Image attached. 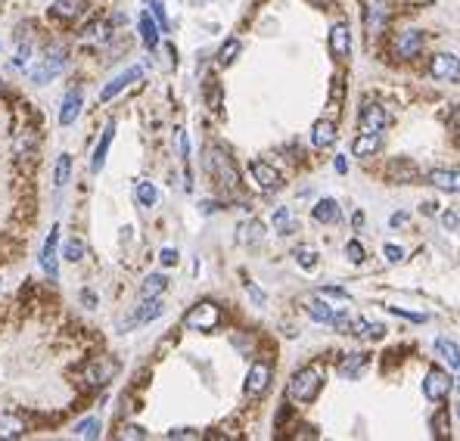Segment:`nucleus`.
<instances>
[{
    "label": "nucleus",
    "instance_id": "1",
    "mask_svg": "<svg viewBox=\"0 0 460 441\" xmlns=\"http://www.w3.org/2000/svg\"><path fill=\"white\" fill-rule=\"evenodd\" d=\"M320 385H323V373L317 366H302V370L292 373L289 385H286V395L298 404H311L317 398V391H320Z\"/></svg>",
    "mask_w": 460,
    "mask_h": 441
},
{
    "label": "nucleus",
    "instance_id": "2",
    "mask_svg": "<svg viewBox=\"0 0 460 441\" xmlns=\"http://www.w3.org/2000/svg\"><path fill=\"white\" fill-rule=\"evenodd\" d=\"M205 168H209L211 177L221 186H227V190H236V186H240V171H236L233 159H230L221 146H205Z\"/></svg>",
    "mask_w": 460,
    "mask_h": 441
},
{
    "label": "nucleus",
    "instance_id": "3",
    "mask_svg": "<svg viewBox=\"0 0 460 441\" xmlns=\"http://www.w3.org/2000/svg\"><path fill=\"white\" fill-rule=\"evenodd\" d=\"M218 323H221V308H218L215 302H199L184 314V326L196 329V333H209Z\"/></svg>",
    "mask_w": 460,
    "mask_h": 441
},
{
    "label": "nucleus",
    "instance_id": "4",
    "mask_svg": "<svg viewBox=\"0 0 460 441\" xmlns=\"http://www.w3.org/2000/svg\"><path fill=\"white\" fill-rule=\"evenodd\" d=\"M62 68H66V50L53 47V50H47V56L41 59V66H31L28 68V78L35 81V84H47V81L56 78Z\"/></svg>",
    "mask_w": 460,
    "mask_h": 441
},
{
    "label": "nucleus",
    "instance_id": "5",
    "mask_svg": "<svg viewBox=\"0 0 460 441\" xmlns=\"http://www.w3.org/2000/svg\"><path fill=\"white\" fill-rule=\"evenodd\" d=\"M115 360L109 357H99V360H90V364L84 366V373H81V382L87 385V389H103L106 382H112V376H115Z\"/></svg>",
    "mask_w": 460,
    "mask_h": 441
},
{
    "label": "nucleus",
    "instance_id": "6",
    "mask_svg": "<svg viewBox=\"0 0 460 441\" xmlns=\"http://www.w3.org/2000/svg\"><path fill=\"white\" fill-rule=\"evenodd\" d=\"M358 124H361V130H367V134H383V130L389 128V112H385L379 103H367L358 115Z\"/></svg>",
    "mask_w": 460,
    "mask_h": 441
},
{
    "label": "nucleus",
    "instance_id": "7",
    "mask_svg": "<svg viewBox=\"0 0 460 441\" xmlns=\"http://www.w3.org/2000/svg\"><path fill=\"white\" fill-rule=\"evenodd\" d=\"M454 389V379L448 376L445 370H429L426 373V382H423V395L429 398V401H445L448 398V391Z\"/></svg>",
    "mask_w": 460,
    "mask_h": 441
},
{
    "label": "nucleus",
    "instance_id": "8",
    "mask_svg": "<svg viewBox=\"0 0 460 441\" xmlns=\"http://www.w3.org/2000/svg\"><path fill=\"white\" fill-rule=\"evenodd\" d=\"M274 379V370L271 364H265V360H255L252 366H249L246 373V395H261V391H267V385H271Z\"/></svg>",
    "mask_w": 460,
    "mask_h": 441
},
{
    "label": "nucleus",
    "instance_id": "9",
    "mask_svg": "<svg viewBox=\"0 0 460 441\" xmlns=\"http://www.w3.org/2000/svg\"><path fill=\"white\" fill-rule=\"evenodd\" d=\"M429 75L439 81H457L460 78V59L454 53H435L429 62Z\"/></svg>",
    "mask_w": 460,
    "mask_h": 441
},
{
    "label": "nucleus",
    "instance_id": "10",
    "mask_svg": "<svg viewBox=\"0 0 460 441\" xmlns=\"http://www.w3.org/2000/svg\"><path fill=\"white\" fill-rule=\"evenodd\" d=\"M249 174H252V180L258 184V190H265V193H277L280 186H283L277 168L267 165V161H252V165H249Z\"/></svg>",
    "mask_w": 460,
    "mask_h": 441
},
{
    "label": "nucleus",
    "instance_id": "11",
    "mask_svg": "<svg viewBox=\"0 0 460 441\" xmlns=\"http://www.w3.org/2000/svg\"><path fill=\"white\" fill-rule=\"evenodd\" d=\"M367 31L370 35H379V31L389 25V0H367Z\"/></svg>",
    "mask_w": 460,
    "mask_h": 441
},
{
    "label": "nucleus",
    "instance_id": "12",
    "mask_svg": "<svg viewBox=\"0 0 460 441\" xmlns=\"http://www.w3.org/2000/svg\"><path fill=\"white\" fill-rule=\"evenodd\" d=\"M329 50H333L336 59H348L352 56V31L345 22H336L329 28Z\"/></svg>",
    "mask_w": 460,
    "mask_h": 441
},
{
    "label": "nucleus",
    "instance_id": "13",
    "mask_svg": "<svg viewBox=\"0 0 460 441\" xmlns=\"http://www.w3.org/2000/svg\"><path fill=\"white\" fill-rule=\"evenodd\" d=\"M140 78H143V68H140V66H131V68H128V72H124V75H118V78H112L109 84L103 87V93H99V103H109L112 97H118V93H122L124 87H128V84H134V81H140Z\"/></svg>",
    "mask_w": 460,
    "mask_h": 441
},
{
    "label": "nucleus",
    "instance_id": "14",
    "mask_svg": "<svg viewBox=\"0 0 460 441\" xmlns=\"http://www.w3.org/2000/svg\"><path fill=\"white\" fill-rule=\"evenodd\" d=\"M56 242H59V224H53L50 227V236H47V242H44V252H41V267L50 273V277L56 280V264H59V252H56Z\"/></svg>",
    "mask_w": 460,
    "mask_h": 441
},
{
    "label": "nucleus",
    "instance_id": "15",
    "mask_svg": "<svg viewBox=\"0 0 460 441\" xmlns=\"http://www.w3.org/2000/svg\"><path fill=\"white\" fill-rule=\"evenodd\" d=\"M423 50V35L420 31H401L395 41V56L398 59H414Z\"/></svg>",
    "mask_w": 460,
    "mask_h": 441
},
{
    "label": "nucleus",
    "instance_id": "16",
    "mask_svg": "<svg viewBox=\"0 0 460 441\" xmlns=\"http://www.w3.org/2000/svg\"><path fill=\"white\" fill-rule=\"evenodd\" d=\"M311 143H314L317 149H327L336 143V124L329 121V118H317L314 124H311Z\"/></svg>",
    "mask_w": 460,
    "mask_h": 441
},
{
    "label": "nucleus",
    "instance_id": "17",
    "mask_svg": "<svg viewBox=\"0 0 460 441\" xmlns=\"http://www.w3.org/2000/svg\"><path fill=\"white\" fill-rule=\"evenodd\" d=\"M429 184L439 186V190H445V193H460V171L435 168V171H429Z\"/></svg>",
    "mask_w": 460,
    "mask_h": 441
},
{
    "label": "nucleus",
    "instance_id": "18",
    "mask_svg": "<svg viewBox=\"0 0 460 441\" xmlns=\"http://www.w3.org/2000/svg\"><path fill=\"white\" fill-rule=\"evenodd\" d=\"M265 239V224L261 221H242L240 227H236V242L240 246H258V242Z\"/></svg>",
    "mask_w": 460,
    "mask_h": 441
},
{
    "label": "nucleus",
    "instance_id": "19",
    "mask_svg": "<svg viewBox=\"0 0 460 441\" xmlns=\"http://www.w3.org/2000/svg\"><path fill=\"white\" fill-rule=\"evenodd\" d=\"M379 149H383V134H361L358 140L352 143V153L358 155V159H370V155H376Z\"/></svg>",
    "mask_w": 460,
    "mask_h": 441
},
{
    "label": "nucleus",
    "instance_id": "20",
    "mask_svg": "<svg viewBox=\"0 0 460 441\" xmlns=\"http://www.w3.org/2000/svg\"><path fill=\"white\" fill-rule=\"evenodd\" d=\"M112 140H115V121H109L103 128V137H99V143H97V149H93V171H103V165H106V155H109V146H112Z\"/></svg>",
    "mask_w": 460,
    "mask_h": 441
},
{
    "label": "nucleus",
    "instance_id": "21",
    "mask_svg": "<svg viewBox=\"0 0 460 441\" xmlns=\"http://www.w3.org/2000/svg\"><path fill=\"white\" fill-rule=\"evenodd\" d=\"M311 217H314L317 224H339V217H342L339 202H336V199H320V202L311 208Z\"/></svg>",
    "mask_w": 460,
    "mask_h": 441
},
{
    "label": "nucleus",
    "instance_id": "22",
    "mask_svg": "<svg viewBox=\"0 0 460 441\" xmlns=\"http://www.w3.org/2000/svg\"><path fill=\"white\" fill-rule=\"evenodd\" d=\"M53 12L66 22H75L87 12V0H53Z\"/></svg>",
    "mask_w": 460,
    "mask_h": 441
},
{
    "label": "nucleus",
    "instance_id": "23",
    "mask_svg": "<svg viewBox=\"0 0 460 441\" xmlns=\"http://www.w3.org/2000/svg\"><path fill=\"white\" fill-rule=\"evenodd\" d=\"M81 103H84V93L81 90H68V97L62 99V109H59V124H72L81 112Z\"/></svg>",
    "mask_w": 460,
    "mask_h": 441
},
{
    "label": "nucleus",
    "instance_id": "24",
    "mask_svg": "<svg viewBox=\"0 0 460 441\" xmlns=\"http://www.w3.org/2000/svg\"><path fill=\"white\" fill-rule=\"evenodd\" d=\"M162 314H165L162 298H143L140 308H137V314H134V323H149V320H155V317H162Z\"/></svg>",
    "mask_w": 460,
    "mask_h": 441
},
{
    "label": "nucleus",
    "instance_id": "25",
    "mask_svg": "<svg viewBox=\"0 0 460 441\" xmlns=\"http://www.w3.org/2000/svg\"><path fill=\"white\" fill-rule=\"evenodd\" d=\"M25 420L16 413H0V438H22Z\"/></svg>",
    "mask_w": 460,
    "mask_h": 441
},
{
    "label": "nucleus",
    "instance_id": "26",
    "mask_svg": "<svg viewBox=\"0 0 460 441\" xmlns=\"http://www.w3.org/2000/svg\"><path fill=\"white\" fill-rule=\"evenodd\" d=\"M308 317L311 320H317V323H333V317H336V308H329L327 302H323L320 295H314V298H308Z\"/></svg>",
    "mask_w": 460,
    "mask_h": 441
},
{
    "label": "nucleus",
    "instance_id": "27",
    "mask_svg": "<svg viewBox=\"0 0 460 441\" xmlns=\"http://www.w3.org/2000/svg\"><path fill=\"white\" fill-rule=\"evenodd\" d=\"M435 354H439L448 366L460 370V345H454L451 339H435Z\"/></svg>",
    "mask_w": 460,
    "mask_h": 441
},
{
    "label": "nucleus",
    "instance_id": "28",
    "mask_svg": "<svg viewBox=\"0 0 460 441\" xmlns=\"http://www.w3.org/2000/svg\"><path fill=\"white\" fill-rule=\"evenodd\" d=\"M165 289H168V280L162 273H149L140 286V298H159Z\"/></svg>",
    "mask_w": 460,
    "mask_h": 441
},
{
    "label": "nucleus",
    "instance_id": "29",
    "mask_svg": "<svg viewBox=\"0 0 460 441\" xmlns=\"http://www.w3.org/2000/svg\"><path fill=\"white\" fill-rule=\"evenodd\" d=\"M274 230H277L280 236L296 233V215H292V208H277V211H274Z\"/></svg>",
    "mask_w": 460,
    "mask_h": 441
},
{
    "label": "nucleus",
    "instance_id": "30",
    "mask_svg": "<svg viewBox=\"0 0 460 441\" xmlns=\"http://www.w3.org/2000/svg\"><path fill=\"white\" fill-rule=\"evenodd\" d=\"M99 432H103V422H99V416H87V420H81L78 426H75V438H99Z\"/></svg>",
    "mask_w": 460,
    "mask_h": 441
},
{
    "label": "nucleus",
    "instance_id": "31",
    "mask_svg": "<svg viewBox=\"0 0 460 441\" xmlns=\"http://www.w3.org/2000/svg\"><path fill=\"white\" fill-rule=\"evenodd\" d=\"M140 37H143V43H146L149 50L159 47V25L149 19V12H143V16H140Z\"/></svg>",
    "mask_w": 460,
    "mask_h": 441
},
{
    "label": "nucleus",
    "instance_id": "32",
    "mask_svg": "<svg viewBox=\"0 0 460 441\" xmlns=\"http://www.w3.org/2000/svg\"><path fill=\"white\" fill-rule=\"evenodd\" d=\"M68 174H72V155L62 153L59 159H56V168H53V184H56V190H62V186L68 184Z\"/></svg>",
    "mask_w": 460,
    "mask_h": 441
},
{
    "label": "nucleus",
    "instance_id": "33",
    "mask_svg": "<svg viewBox=\"0 0 460 441\" xmlns=\"http://www.w3.org/2000/svg\"><path fill=\"white\" fill-rule=\"evenodd\" d=\"M364 364H367V354H348V357H345V364L339 366V376H345V379H354V376H361V370H364Z\"/></svg>",
    "mask_w": 460,
    "mask_h": 441
},
{
    "label": "nucleus",
    "instance_id": "34",
    "mask_svg": "<svg viewBox=\"0 0 460 441\" xmlns=\"http://www.w3.org/2000/svg\"><path fill=\"white\" fill-rule=\"evenodd\" d=\"M155 199H159V190H155V184H149V180H140V184H137V202H140L143 208H153Z\"/></svg>",
    "mask_w": 460,
    "mask_h": 441
},
{
    "label": "nucleus",
    "instance_id": "35",
    "mask_svg": "<svg viewBox=\"0 0 460 441\" xmlns=\"http://www.w3.org/2000/svg\"><path fill=\"white\" fill-rule=\"evenodd\" d=\"M352 335H364V339H383L385 335V326L383 323H367V320H358L352 329Z\"/></svg>",
    "mask_w": 460,
    "mask_h": 441
},
{
    "label": "nucleus",
    "instance_id": "36",
    "mask_svg": "<svg viewBox=\"0 0 460 441\" xmlns=\"http://www.w3.org/2000/svg\"><path fill=\"white\" fill-rule=\"evenodd\" d=\"M296 261H298L302 271H314V267H317V252L311 246H298L296 248Z\"/></svg>",
    "mask_w": 460,
    "mask_h": 441
},
{
    "label": "nucleus",
    "instance_id": "37",
    "mask_svg": "<svg viewBox=\"0 0 460 441\" xmlns=\"http://www.w3.org/2000/svg\"><path fill=\"white\" fill-rule=\"evenodd\" d=\"M236 53H240V41H236V37H230V41L224 43L221 50H218V66H230V62L236 59Z\"/></svg>",
    "mask_w": 460,
    "mask_h": 441
},
{
    "label": "nucleus",
    "instance_id": "38",
    "mask_svg": "<svg viewBox=\"0 0 460 441\" xmlns=\"http://www.w3.org/2000/svg\"><path fill=\"white\" fill-rule=\"evenodd\" d=\"M205 103H209V109L221 112V87H218V81H209V84H205Z\"/></svg>",
    "mask_w": 460,
    "mask_h": 441
},
{
    "label": "nucleus",
    "instance_id": "39",
    "mask_svg": "<svg viewBox=\"0 0 460 441\" xmlns=\"http://www.w3.org/2000/svg\"><path fill=\"white\" fill-rule=\"evenodd\" d=\"M441 227L451 230V233H460V208H448L441 215Z\"/></svg>",
    "mask_w": 460,
    "mask_h": 441
},
{
    "label": "nucleus",
    "instance_id": "40",
    "mask_svg": "<svg viewBox=\"0 0 460 441\" xmlns=\"http://www.w3.org/2000/svg\"><path fill=\"white\" fill-rule=\"evenodd\" d=\"M84 37H87V41H106V37H109V25H106V22H93V25H87Z\"/></svg>",
    "mask_w": 460,
    "mask_h": 441
},
{
    "label": "nucleus",
    "instance_id": "41",
    "mask_svg": "<svg viewBox=\"0 0 460 441\" xmlns=\"http://www.w3.org/2000/svg\"><path fill=\"white\" fill-rule=\"evenodd\" d=\"M81 255H84V246H81L78 239H68L66 248H62V258L72 261V264H75V261H81Z\"/></svg>",
    "mask_w": 460,
    "mask_h": 441
},
{
    "label": "nucleus",
    "instance_id": "42",
    "mask_svg": "<svg viewBox=\"0 0 460 441\" xmlns=\"http://www.w3.org/2000/svg\"><path fill=\"white\" fill-rule=\"evenodd\" d=\"M345 255H348L352 264H361V261H364V246H361L358 239H348L345 242Z\"/></svg>",
    "mask_w": 460,
    "mask_h": 441
},
{
    "label": "nucleus",
    "instance_id": "43",
    "mask_svg": "<svg viewBox=\"0 0 460 441\" xmlns=\"http://www.w3.org/2000/svg\"><path fill=\"white\" fill-rule=\"evenodd\" d=\"M317 295H320V298H333V302H348V292L345 289H336V286H323Z\"/></svg>",
    "mask_w": 460,
    "mask_h": 441
},
{
    "label": "nucleus",
    "instance_id": "44",
    "mask_svg": "<svg viewBox=\"0 0 460 441\" xmlns=\"http://www.w3.org/2000/svg\"><path fill=\"white\" fill-rule=\"evenodd\" d=\"M383 255H385V261H389V264H398V261L404 258V248L395 246V242H389V246L383 248Z\"/></svg>",
    "mask_w": 460,
    "mask_h": 441
},
{
    "label": "nucleus",
    "instance_id": "45",
    "mask_svg": "<svg viewBox=\"0 0 460 441\" xmlns=\"http://www.w3.org/2000/svg\"><path fill=\"white\" fill-rule=\"evenodd\" d=\"M153 12H155V22H159V28L168 31V16H165V6H162V0H153Z\"/></svg>",
    "mask_w": 460,
    "mask_h": 441
},
{
    "label": "nucleus",
    "instance_id": "46",
    "mask_svg": "<svg viewBox=\"0 0 460 441\" xmlns=\"http://www.w3.org/2000/svg\"><path fill=\"white\" fill-rule=\"evenodd\" d=\"M395 317H404V320H414V323H426V314H410V311L404 308H389Z\"/></svg>",
    "mask_w": 460,
    "mask_h": 441
},
{
    "label": "nucleus",
    "instance_id": "47",
    "mask_svg": "<svg viewBox=\"0 0 460 441\" xmlns=\"http://www.w3.org/2000/svg\"><path fill=\"white\" fill-rule=\"evenodd\" d=\"M178 149H180V159H190V140H186L184 130H178Z\"/></svg>",
    "mask_w": 460,
    "mask_h": 441
},
{
    "label": "nucleus",
    "instance_id": "48",
    "mask_svg": "<svg viewBox=\"0 0 460 441\" xmlns=\"http://www.w3.org/2000/svg\"><path fill=\"white\" fill-rule=\"evenodd\" d=\"M159 261H162L165 267H174V264H178V252H174V248H162Z\"/></svg>",
    "mask_w": 460,
    "mask_h": 441
},
{
    "label": "nucleus",
    "instance_id": "49",
    "mask_svg": "<svg viewBox=\"0 0 460 441\" xmlns=\"http://www.w3.org/2000/svg\"><path fill=\"white\" fill-rule=\"evenodd\" d=\"M168 438H199V432L196 429H171Z\"/></svg>",
    "mask_w": 460,
    "mask_h": 441
},
{
    "label": "nucleus",
    "instance_id": "50",
    "mask_svg": "<svg viewBox=\"0 0 460 441\" xmlns=\"http://www.w3.org/2000/svg\"><path fill=\"white\" fill-rule=\"evenodd\" d=\"M122 438H146V432H143L140 426H124L122 429Z\"/></svg>",
    "mask_w": 460,
    "mask_h": 441
},
{
    "label": "nucleus",
    "instance_id": "51",
    "mask_svg": "<svg viewBox=\"0 0 460 441\" xmlns=\"http://www.w3.org/2000/svg\"><path fill=\"white\" fill-rule=\"evenodd\" d=\"M81 304H84V308H97V295H93L90 289H81Z\"/></svg>",
    "mask_w": 460,
    "mask_h": 441
},
{
    "label": "nucleus",
    "instance_id": "52",
    "mask_svg": "<svg viewBox=\"0 0 460 441\" xmlns=\"http://www.w3.org/2000/svg\"><path fill=\"white\" fill-rule=\"evenodd\" d=\"M432 429H439L435 435H448V420H445V413L435 416V420H432Z\"/></svg>",
    "mask_w": 460,
    "mask_h": 441
},
{
    "label": "nucleus",
    "instance_id": "53",
    "mask_svg": "<svg viewBox=\"0 0 460 441\" xmlns=\"http://www.w3.org/2000/svg\"><path fill=\"white\" fill-rule=\"evenodd\" d=\"M246 289H249V295L255 298V304H265V292H258L252 283H246Z\"/></svg>",
    "mask_w": 460,
    "mask_h": 441
},
{
    "label": "nucleus",
    "instance_id": "54",
    "mask_svg": "<svg viewBox=\"0 0 460 441\" xmlns=\"http://www.w3.org/2000/svg\"><path fill=\"white\" fill-rule=\"evenodd\" d=\"M408 217H410V211H398V215H392V227H401Z\"/></svg>",
    "mask_w": 460,
    "mask_h": 441
},
{
    "label": "nucleus",
    "instance_id": "55",
    "mask_svg": "<svg viewBox=\"0 0 460 441\" xmlns=\"http://www.w3.org/2000/svg\"><path fill=\"white\" fill-rule=\"evenodd\" d=\"M333 165H336V171H339V174H345V171H348L345 155H336V161H333Z\"/></svg>",
    "mask_w": 460,
    "mask_h": 441
},
{
    "label": "nucleus",
    "instance_id": "56",
    "mask_svg": "<svg viewBox=\"0 0 460 441\" xmlns=\"http://www.w3.org/2000/svg\"><path fill=\"white\" fill-rule=\"evenodd\" d=\"M435 208H439L435 202H423V205H420V211H423V215H435Z\"/></svg>",
    "mask_w": 460,
    "mask_h": 441
},
{
    "label": "nucleus",
    "instance_id": "57",
    "mask_svg": "<svg viewBox=\"0 0 460 441\" xmlns=\"http://www.w3.org/2000/svg\"><path fill=\"white\" fill-rule=\"evenodd\" d=\"M352 221H354V227H364V211H354V217H352Z\"/></svg>",
    "mask_w": 460,
    "mask_h": 441
},
{
    "label": "nucleus",
    "instance_id": "58",
    "mask_svg": "<svg viewBox=\"0 0 460 441\" xmlns=\"http://www.w3.org/2000/svg\"><path fill=\"white\" fill-rule=\"evenodd\" d=\"M311 3H314V6H320V10H327V6H333L336 0H311Z\"/></svg>",
    "mask_w": 460,
    "mask_h": 441
},
{
    "label": "nucleus",
    "instance_id": "59",
    "mask_svg": "<svg viewBox=\"0 0 460 441\" xmlns=\"http://www.w3.org/2000/svg\"><path fill=\"white\" fill-rule=\"evenodd\" d=\"M202 211H205V215H211V211H218V202H202Z\"/></svg>",
    "mask_w": 460,
    "mask_h": 441
},
{
    "label": "nucleus",
    "instance_id": "60",
    "mask_svg": "<svg viewBox=\"0 0 460 441\" xmlns=\"http://www.w3.org/2000/svg\"><path fill=\"white\" fill-rule=\"evenodd\" d=\"M454 420H460V401L454 404Z\"/></svg>",
    "mask_w": 460,
    "mask_h": 441
},
{
    "label": "nucleus",
    "instance_id": "61",
    "mask_svg": "<svg viewBox=\"0 0 460 441\" xmlns=\"http://www.w3.org/2000/svg\"><path fill=\"white\" fill-rule=\"evenodd\" d=\"M454 118H457V128H460V106H457V115H454Z\"/></svg>",
    "mask_w": 460,
    "mask_h": 441
},
{
    "label": "nucleus",
    "instance_id": "62",
    "mask_svg": "<svg viewBox=\"0 0 460 441\" xmlns=\"http://www.w3.org/2000/svg\"><path fill=\"white\" fill-rule=\"evenodd\" d=\"M454 385H457V391H460V379H457V382H454Z\"/></svg>",
    "mask_w": 460,
    "mask_h": 441
},
{
    "label": "nucleus",
    "instance_id": "63",
    "mask_svg": "<svg viewBox=\"0 0 460 441\" xmlns=\"http://www.w3.org/2000/svg\"><path fill=\"white\" fill-rule=\"evenodd\" d=\"M457 143H460V128H457Z\"/></svg>",
    "mask_w": 460,
    "mask_h": 441
},
{
    "label": "nucleus",
    "instance_id": "64",
    "mask_svg": "<svg viewBox=\"0 0 460 441\" xmlns=\"http://www.w3.org/2000/svg\"><path fill=\"white\" fill-rule=\"evenodd\" d=\"M0 289H3V280H0Z\"/></svg>",
    "mask_w": 460,
    "mask_h": 441
}]
</instances>
